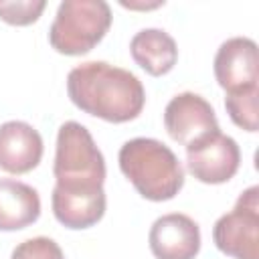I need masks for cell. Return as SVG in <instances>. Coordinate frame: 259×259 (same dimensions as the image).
Returning a JSON list of instances; mask_svg holds the SVG:
<instances>
[{"label":"cell","mask_w":259,"mask_h":259,"mask_svg":"<svg viewBox=\"0 0 259 259\" xmlns=\"http://www.w3.org/2000/svg\"><path fill=\"white\" fill-rule=\"evenodd\" d=\"M67 93L75 107L111 123L136 119L146 103L142 81L127 69L105 61L73 67L67 75Z\"/></svg>","instance_id":"6da1fadb"},{"label":"cell","mask_w":259,"mask_h":259,"mask_svg":"<svg viewBox=\"0 0 259 259\" xmlns=\"http://www.w3.org/2000/svg\"><path fill=\"white\" fill-rule=\"evenodd\" d=\"M119 170L148 200L174 198L184 186V168L176 154L154 138H134L119 148Z\"/></svg>","instance_id":"7a4b0ae2"},{"label":"cell","mask_w":259,"mask_h":259,"mask_svg":"<svg viewBox=\"0 0 259 259\" xmlns=\"http://www.w3.org/2000/svg\"><path fill=\"white\" fill-rule=\"evenodd\" d=\"M55 188L65 192H89L103 188L105 160L89 130L79 121H65L57 134Z\"/></svg>","instance_id":"3957f363"},{"label":"cell","mask_w":259,"mask_h":259,"mask_svg":"<svg viewBox=\"0 0 259 259\" xmlns=\"http://www.w3.org/2000/svg\"><path fill=\"white\" fill-rule=\"evenodd\" d=\"M111 26V8L103 0H65L49 28L51 47L69 57L89 53Z\"/></svg>","instance_id":"277c9868"},{"label":"cell","mask_w":259,"mask_h":259,"mask_svg":"<svg viewBox=\"0 0 259 259\" xmlns=\"http://www.w3.org/2000/svg\"><path fill=\"white\" fill-rule=\"evenodd\" d=\"M217 249L233 259H259V188L251 186L237 198L233 210L212 227Z\"/></svg>","instance_id":"5b68a950"},{"label":"cell","mask_w":259,"mask_h":259,"mask_svg":"<svg viewBox=\"0 0 259 259\" xmlns=\"http://www.w3.org/2000/svg\"><path fill=\"white\" fill-rule=\"evenodd\" d=\"M241 164V150L231 136L221 130L186 146L188 172L204 184H223L231 180Z\"/></svg>","instance_id":"8992f818"},{"label":"cell","mask_w":259,"mask_h":259,"mask_svg":"<svg viewBox=\"0 0 259 259\" xmlns=\"http://www.w3.org/2000/svg\"><path fill=\"white\" fill-rule=\"evenodd\" d=\"M164 127L168 136L182 146H190L221 130L212 105L192 91L178 93L168 101L164 109Z\"/></svg>","instance_id":"52a82bcc"},{"label":"cell","mask_w":259,"mask_h":259,"mask_svg":"<svg viewBox=\"0 0 259 259\" xmlns=\"http://www.w3.org/2000/svg\"><path fill=\"white\" fill-rule=\"evenodd\" d=\"M214 77L227 93L259 87L257 42L247 36L227 38L214 55Z\"/></svg>","instance_id":"ba28073f"},{"label":"cell","mask_w":259,"mask_h":259,"mask_svg":"<svg viewBox=\"0 0 259 259\" xmlns=\"http://www.w3.org/2000/svg\"><path fill=\"white\" fill-rule=\"evenodd\" d=\"M148 243L156 259H194L200 251V229L188 214H162L152 223Z\"/></svg>","instance_id":"9c48e42d"},{"label":"cell","mask_w":259,"mask_h":259,"mask_svg":"<svg viewBox=\"0 0 259 259\" xmlns=\"http://www.w3.org/2000/svg\"><path fill=\"white\" fill-rule=\"evenodd\" d=\"M42 158V138L26 121L12 119L0 125V168L8 174H26Z\"/></svg>","instance_id":"30bf717a"},{"label":"cell","mask_w":259,"mask_h":259,"mask_svg":"<svg viewBox=\"0 0 259 259\" xmlns=\"http://www.w3.org/2000/svg\"><path fill=\"white\" fill-rule=\"evenodd\" d=\"M53 214L55 219L73 231L89 229L97 225L105 214V190H89V192H65L53 188Z\"/></svg>","instance_id":"8fae6325"},{"label":"cell","mask_w":259,"mask_h":259,"mask_svg":"<svg viewBox=\"0 0 259 259\" xmlns=\"http://www.w3.org/2000/svg\"><path fill=\"white\" fill-rule=\"evenodd\" d=\"M40 217L38 192L20 180L0 178V231H20Z\"/></svg>","instance_id":"7c38bea8"},{"label":"cell","mask_w":259,"mask_h":259,"mask_svg":"<svg viewBox=\"0 0 259 259\" xmlns=\"http://www.w3.org/2000/svg\"><path fill=\"white\" fill-rule=\"evenodd\" d=\"M132 59L152 77L170 73L178 61L176 40L162 28H144L130 40Z\"/></svg>","instance_id":"4fadbf2b"},{"label":"cell","mask_w":259,"mask_h":259,"mask_svg":"<svg viewBox=\"0 0 259 259\" xmlns=\"http://www.w3.org/2000/svg\"><path fill=\"white\" fill-rule=\"evenodd\" d=\"M257 103H259V87L243 89L237 93H227L225 97V107H227L231 121L245 132H257L259 127Z\"/></svg>","instance_id":"5bb4252c"},{"label":"cell","mask_w":259,"mask_h":259,"mask_svg":"<svg viewBox=\"0 0 259 259\" xmlns=\"http://www.w3.org/2000/svg\"><path fill=\"white\" fill-rule=\"evenodd\" d=\"M47 2L45 0H16L0 2V18L14 26H26L38 20Z\"/></svg>","instance_id":"9a60e30c"},{"label":"cell","mask_w":259,"mask_h":259,"mask_svg":"<svg viewBox=\"0 0 259 259\" xmlns=\"http://www.w3.org/2000/svg\"><path fill=\"white\" fill-rule=\"evenodd\" d=\"M10 259H65L57 241L49 237H32L18 243Z\"/></svg>","instance_id":"2e32d148"},{"label":"cell","mask_w":259,"mask_h":259,"mask_svg":"<svg viewBox=\"0 0 259 259\" xmlns=\"http://www.w3.org/2000/svg\"><path fill=\"white\" fill-rule=\"evenodd\" d=\"M121 6H125V8H140V10H150V8H158V6H164V2H154V4H136V2H121Z\"/></svg>","instance_id":"e0dca14e"}]
</instances>
